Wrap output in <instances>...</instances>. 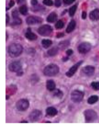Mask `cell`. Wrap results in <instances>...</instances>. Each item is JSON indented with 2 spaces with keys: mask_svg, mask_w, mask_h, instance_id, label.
Listing matches in <instances>:
<instances>
[{
  "mask_svg": "<svg viewBox=\"0 0 99 128\" xmlns=\"http://www.w3.org/2000/svg\"><path fill=\"white\" fill-rule=\"evenodd\" d=\"M69 44H70V42L68 40H64L62 42H60L59 47H60V49H62V50H64V49H65L66 47H68Z\"/></svg>",
  "mask_w": 99,
  "mask_h": 128,
  "instance_id": "7402d4cb",
  "label": "cell"
},
{
  "mask_svg": "<svg viewBox=\"0 0 99 128\" xmlns=\"http://www.w3.org/2000/svg\"><path fill=\"white\" fill-rule=\"evenodd\" d=\"M91 44L89 42H82L79 45L78 50L81 54H86V53L90 52V50H91Z\"/></svg>",
  "mask_w": 99,
  "mask_h": 128,
  "instance_id": "ba28073f",
  "label": "cell"
},
{
  "mask_svg": "<svg viewBox=\"0 0 99 128\" xmlns=\"http://www.w3.org/2000/svg\"><path fill=\"white\" fill-rule=\"evenodd\" d=\"M43 73L45 76H56L59 73V67L57 65L54 64H51L47 65L44 68Z\"/></svg>",
  "mask_w": 99,
  "mask_h": 128,
  "instance_id": "7a4b0ae2",
  "label": "cell"
},
{
  "mask_svg": "<svg viewBox=\"0 0 99 128\" xmlns=\"http://www.w3.org/2000/svg\"><path fill=\"white\" fill-rule=\"evenodd\" d=\"M95 68L92 66H86L82 68V72L86 75V76H92L94 75Z\"/></svg>",
  "mask_w": 99,
  "mask_h": 128,
  "instance_id": "7c38bea8",
  "label": "cell"
},
{
  "mask_svg": "<svg viewBox=\"0 0 99 128\" xmlns=\"http://www.w3.org/2000/svg\"><path fill=\"white\" fill-rule=\"evenodd\" d=\"M77 5H74L70 8V10H69V14H70L71 16H73L75 14L76 10H77Z\"/></svg>",
  "mask_w": 99,
  "mask_h": 128,
  "instance_id": "cb8c5ba5",
  "label": "cell"
},
{
  "mask_svg": "<svg viewBox=\"0 0 99 128\" xmlns=\"http://www.w3.org/2000/svg\"><path fill=\"white\" fill-rule=\"evenodd\" d=\"M38 32L40 35L42 36H48L52 34L53 28L52 27L50 26L49 25H44L40 27L38 30Z\"/></svg>",
  "mask_w": 99,
  "mask_h": 128,
  "instance_id": "3957f363",
  "label": "cell"
},
{
  "mask_svg": "<svg viewBox=\"0 0 99 128\" xmlns=\"http://www.w3.org/2000/svg\"><path fill=\"white\" fill-rule=\"evenodd\" d=\"M55 5L57 7H60L61 6V0H55Z\"/></svg>",
  "mask_w": 99,
  "mask_h": 128,
  "instance_id": "1f68e13d",
  "label": "cell"
},
{
  "mask_svg": "<svg viewBox=\"0 0 99 128\" xmlns=\"http://www.w3.org/2000/svg\"><path fill=\"white\" fill-rule=\"evenodd\" d=\"M46 112L47 114L51 116H54L57 114V109H55V108L53 107H49L46 110Z\"/></svg>",
  "mask_w": 99,
  "mask_h": 128,
  "instance_id": "2e32d148",
  "label": "cell"
},
{
  "mask_svg": "<svg viewBox=\"0 0 99 128\" xmlns=\"http://www.w3.org/2000/svg\"><path fill=\"white\" fill-rule=\"evenodd\" d=\"M73 51L72 50H68L66 51V54L68 56H71L73 54Z\"/></svg>",
  "mask_w": 99,
  "mask_h": 128,
  "instance_id": "d6a6232c",
  "label": "cell"
},
{
  "mask_svg": "<svg viewBox=\"0 0 99 128\" xmlns=\"http://www.w3.org/2000/svg\"><path fill=\"white\" fill-rule=\"evenodd\" d=\"M21 24V20L19 18H14V24L15 25H19V24Z\"/></svg>",
  "mask_w": 99,
  "mask_h": 128,
  "instance_id": "f546056e",
  "label": "cell"
},
{
  "mask_svg": "<svg viewBox=\"0 0 99 128\" xmlns=\"http://www.w3.org/2000/svg\"><path fill=\"white\" fill-rule=\"evenodd\" d=\"M19 12H21L22 14H24L25 15L27 14V12H28V9H27V7L25 5L21 6V7L19 8Z\"/></svg>",
  "mask_w": 99,
  "mask_h": 128,
  "instance_id": "603a6c76",
  "label": "cell"
},
{
  "mask_svg": "<svg viewBox=\"0 0 99 128\" xmlns=\"http://www.w3.org/2000/svg\"><path fill=\"white\" fill-rule=\"evenodd\" d=\"M23 48L21 44L18 43H13L8 47V52L11 57L16 58L21 55L23 52Z\"/></svg>",
  "mask_w": 99,
  "mask_h": 128,
  "instance_id": "6da1fadb",
  "label": "cell"
},
{
  "mask_svg": "<svg viewBox=\"0 0 99 128\" xmlns=\"http://www.w3.org/2000/svg\"><path fill=\"white\" fill-rule=\"evenodd\" d=\"M75 0H64V2L66 4H71L72 3H73Z\"/></svg>",
  "mask_w": 99,
  "mask_h": 128,
  "instance_id": "4dcf8cb0",
  "label": "cell"
},
{
  "mask_svg": "<svg viewBox=\"0 0 99 128\" xmlns=\"http://www.w3.org/2000/svg\"><path fill=\"white\" fill-rule=\"evenodd\" d=\"M86 16H87L86 12H85V11H84V12H83V13H82V18H84V19H85V18H86Z\"/></svg>",
  "mask_w": 99,
  "mask_h": 128,
  "instance_id": "d590c367",
  "label": "cell"
},
{
  "mask_svg": "<svg viewBox=\"0 0 99 128\" xmlns=\"http://www.w3.org/2000/svg\"><path fill=\"white\" fill-rule=\"evenodd\" d=\"M42 47L44 48H49V47L52 44V41L50 40H47V39H44L42 40Z\"/></svg>",
  "mask_w": 99,
  "mask_h": 128,
  "instance_id": "44dd1931",
  "label": "cell"
},
{
  "mask_svg": "<svg viewBox=\"0 0 99 128\" xmlns=\"http://www.w3.org/2000/svg\"><path fill=\"white\" fill-rule=\"evenodd\" d=\"M25 37L30 40H35L37 39V36L31 31V29L28 28L25 33Z\"/></svg>",
  "mask_w": 99,
  "mask_h": 128,
  "instance_id": "5bb4252c",
  "label": "cell"
},
{
  "mask_svg": "<svg viewBox=\"0 0 99 128\" xmlns=\"http://www.w3.org/2000/svg\"><path fill=\"white\" fill-rule=\"evenodd\" d=\"M29 106V102L26 99H22L18 100L16 104V107L19 111H25Z\"/></svg>",
  "mask_w": 99,
  "mask_h": 128,
  "instance_id": "8992f818",
  "label": "cell"
},
{
  "mask_svg": "<svg viewBox=\"0 0 99 128\" xmlns=\"http://www.w3.org/2000/svg\"><path fill=\"white\" fill-rule=\"evenodd\" d=\"M12 16H13V18L14 19V18H18V11L16 10H14V11L12 12Z\"/></svg>",
  "mask_w": 99,
  "mask_h": 128,
  "instance_id": "f1b7e54d",
  "label": "cell"
},
{
  "mask_svg": "<svg viewBox=\"0 0 99 128\" xmlns=\"http://www.w3.org/2000/svg\"><path fill=\"white\" fill-rule=\"evenodd\" d=\"M57 14L55 13V12H52V13H51L49 15L47 16V21L49 22V23H54V22L57 20Z\"/></svg>",
  "mask_w": 99,
  "mask_h": 128,
  "instance_id": "e0dca14e",
  "label": "cell"
},
{
  "mask_svg": "<svg viewBox=\"0 0 99 128\" xmlns=\"http://www.w3.org/2000/svg\"><path fill=\"white\" fill-rule=\"evenodd\" d=\"M31 4L32 6H36L38 4V0H31Z\"/></svg>",
  "mask_w": 99,
  "mask_h": 128,
  "instance_id": "836d02e7",
  "label": "cell"
},
{
  "mask_svg": "<svg viewBox=\"0 0 99 128\" xmlns=\"http://www.w3.org/2000/svg\"><path fill=\"white\" fill-rule=\"evenodd\" d=\"M58 52V48L56 47H54L51 48V50H49L48 52H47V54L48 55L50 56H54L57 54Z\"/></svg>",
  "mask_w": 99,
  "mask_h": 128,
  "instance_id": "ffe728a7",
  "label": "cell"
},
{
  "mask_svg": "<svg viewBox=\"0 0 99 128\" xmlns=\"http://www.w3.org/2000/svg\"><path fill=\"white\" fill-rule=\"evenodd\" d=\"M25 2V0H17V3L18 4H21V3H23Z\"/></svg>",
  "mask_w": 99,
  "mask_h": 128,
  "instance_id": "74e56055",
  "label": "cell"
},
{
  "mask_svg": "<svg viewBox=\"0 0 99 128\" xmlns=\"http://www.w3.org/2000/svg\"><path fill=\"white\" fill-rule=\"evenodd\" d=\"M64 22H63L62 21H61V20H60V21H58L55 24V28L57 29H62V28H64Z\"/></svg>",
  "mask_w": 99,
  "mask_h": 128,
  "instance_id": "d4e9b609",
  "label": "cell"
},
{
  "mask_svg": "<svg viewBox=\"0 0 99 128\" xmlns=\"http://www.w3.org/2000/svg\"><path fill=\"white\" fill-rule=\"evenodd\" d=\"M99 101V97L97 95H92L90 97L88 100V103L89 104H94Z\"/></svg>",
  "mask_w": 99,
  "mask_h": 128,
  "instance_id": "d6986e66",
  "label": "cell"
},
{
  "mask_svg": "<svg viewBox=\"0 0 99 128\" xmlns=\"http://www.w3.org/2000/svg\"><path fill=\"white\" fill-rule=\"evenodd\" d=\"M64 36V34H59L57 35V37H60V36Z\"/></svg>",
  "mask_w": 99,
  "mask_h": 128,
  "instance_id": "f35d334b",
  "label": "cell"
},
{
  "mask_svg": "<svg viewBox=\"0 0 99 128\" xmlns=\"http://www.w3.org/2000/svg\"><path fill=\"white\" fill-rule=\"evenodd\" d=\"M83 62H84V61H83V60H81V61L78 62L77 64H75V65L73 66L69 69V71L66 73V76H68V78H71V77L76 73V71L78 69V68L79 67V66H81V64Z\"/></svg>",
  "mask_w": 99,
  "mask_h": 128,
  "instance_id": "9c48e42d",
  "label": "cell"
},
{
  "mask_svg": "<svg viewBox=\"0 0 99 128\" xmlns=\"http://www.w3.org/2000/svg\"><path fill=\"white\" fill-rule=\"evenodd\" d=\"M84 115H85L86 122H92L94 120H97L98 118L97 113L94 110H91V109L86 110L84 112Z\"/></svg>",
  "mask_w": 99,
  "mask_h": 128,
  "instance_id": "277c9868",
  "label": "cell"
},
{
  "mask_svg": "<svg viewBox=\"0 0 99 128\" xmlns=\"http://www.w3.org/2000/svg\"><path fill=\"white\" fill-rule=\"evenodd\" d=\"M8 68H9V70L12 72L18 73L20 71H21L22 65H21V62L19 61H14V62H12L9 64Z\"/></svg>",
  "mask_w": 99,
  "mask_h": 128,
  "instance_id": "52a82bcc",
  "label": "cell"
},
{
  "mask_svg": "<svg viewBox=\"0 0 99 128\" xmlns=\"http://www.w3.org/2000/svg\"><path fill=\"white\" fill-rule=\"evenodd\" d=\"M91 86L94 90H99V82H92Z\"/></svg>",
  "mask_w": 99,
  "mask_h": 128,
  "instance_id": "484cf974",
  "label": "cell"
},
{
  "mask_svg": "<svg viewBox=\"0 0 99 128\" xmlns=\"http://www.w3.org/2000/svg\"><path fill=\"white\" fill-rule=\"evenodd\" d=\"M14 1H12V0H11L10 2V3H9V7H8L7 9H8V8H11V7H12L14 6Z\"/></svg>",
  "mask_w": 99,
  "mask_h": 128,
  "instance_id": "e575fe53",
  "label": "cell"
},
{
  "mask_svg": "<svg viewBox=\"0 0 99 128\" xmlns=\"http://www.w3.org/2000/svg\"><path fill=\"white\" fill-rule=\"evenodd\" d=\"M47 88L49 91H53L55 89V84L53 80H48L47 82Z\"/></svg>",
  "mask_w": 99,
  "mask_h": 128,
  "instance_id": "ac0fdd59",
  "label": "cell"
},
{
  "mask_svg": "<svg viewBox=\"0 0 99 128\" xmlns=\"http://www.w3.org/2000/svg\"><path fill=\"white\" fill-rule=\"evenodd\" d=\"M90 18L92 21H97L99 19V10L95 9L90 13Z\"/></svg>",
  "mask_w": 99,
  "mask_h": 128,
  "instance_id": "4fadbf2b",
  "label": "cell"
},
{
  "mask_svg": "<svg viewBox=\"0 0 99 128\" xmlns=\"http://www.w3.org/2000/svg\"><path fill=\"white\" fill-rule=\"evenodd\" d=\"M43 4H44V5L51 6L53 5V1L52 0H44L43 1Z\"/></svg>",
  "mask_w": 99,
  "mask_h": 128,
  "instance_id": "83f0119b",
  "label": "cell"
},
{
  "mask_svg": "<svg viewBox=\"0 0 99 128\" xmlns=\"http://www.w3.org/2000/svg\"><path fill=\"white\" fill-rule=\"evenodd\" d=\"M54 94V96H55V97L61 98V97H62L63 96V92L61 91V90H60L57 89V90H55V92H54V94Z\"/></svg>",
  "mask_w": 99,
  "mask_h": 128,
  "instance_id": "4316f807",
  "label": "cell"
},
{
  "mask_svg": "<svg viewBox=\"0 0 99 128\" xmlns=\"http://www.w3.org/2000/svg\"><path fill=\"white\" fill-rule=\"evenodd\" d=\"M8 22H9V16H8V14H6V24H8Z\"/></svg>",
  "mask_w": 99,
  "mask_h": 128,
  "instance_id": "8d00e7d4",
  "label": "cell"
},
{
  "mask_svg": "<svg viewBox=\"0 0 99 128\" xmlns=\"http://www.w3.org/2000/svg\"><path fill=\"white\" fill-rule=\"evenodd\" d=\"M42 116V112L41 111L38 110H35L32 111L29 114V119L31 121H37Z\"/></svg>",
  "mask_w": 99,
  "mask_h": 128,
  "instance_id": "30bf717a",
  "label": "cell"
},
{
  "mask_svg": "<svg viewBox=\"0 0 99 128\" xmlns=\"http://www.w3.org/2000/svg\"><path fill=\"white\" fill-rule=\"evenodd\" d=\"M42 21V18H39L38 16H30L26 19L27 24L29 25H35V24H40Z\"/></svg>",
  "mask_w": 99,
  "mask_h": 128,
  "instance_id": "8fae6325",
  "label": "cell"
},
{
  "mask_svg": "<svg viewBox=\"0 0 99 128\" xmlns=\"http://www.w3.org/2000/svg\"><path fill=\"white\" fill-rule=\"evenodd\" d=\"M76 26V22L74 20H72L71 21V22L69 23V24L68 25V26L66 28V33H71L72 32L75 30Z\"/></svg>",
  "mask_w": 99,
  "mask_h": 128,
  "instance_id": "9a60e30c",
  "label": "cell"
},
{
  "mask_svg": "<svg viewBox=\"0 0 99 128\" xmlns=\"http://www.w3.org/2000/svg\"><path fill=\"white\" fill-rule=\"evenodd\" d=\"M84 97V93L82 91L75 90L71 94V100L75 103H79L81 102Z\"/></svg>",
  "mask_w": 99,
  "mask_h": 128,
  "instance_id": "5b68a950",
  "label": "cell"
}]
</instances>
